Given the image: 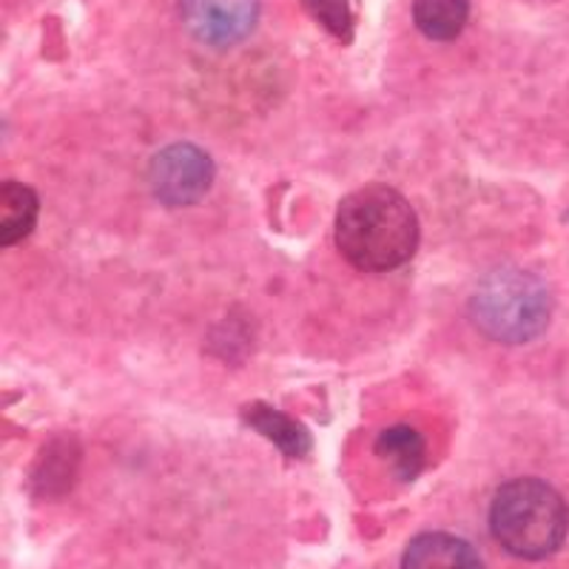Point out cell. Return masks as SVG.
<instances>
[{"label":"cell","mask_w":569,"mask_h":569,"mask_svg":"<svg viewBox=\"0 0 569 569\" xmlns=\"http://www.w3.org/2000/svg\"><path fill=\"white\" fill-rule=\"evenodd\" d=\"M180 18L200 43L228 49L253 32L259 0H180Z\"/></svg>","instance_id":"5"},{"label":"cell","mask_w":569,"mask_h":569,"mask_svg":"<svg viewBox=\"0 0 569 569\" xmlns=\"http://www.w3.org/2000/svg\"><path fill=\"white\" fill-rule=\"evenodd\" d=\"M470 18V0H416L413 20L430 40H456Z\"/></svg>","instance_id":"9"},{"label":"cell","mask_w":569,"mask_h":569,"mask_svg":"<svg viewBox=\"0 0 569 569\" xmlns=\"http://www.w3.org/2000/svg\"><path fill=\"white\" fill-rule=\"evenodd\" d=\"M490 530L510 556L541 561L561 550L569 530V510L561 492L547 481H507L492 498Z\"/></svg>","instance_id":"2"},{"label":"cell","mask_w":569,"mask_h":569,"mask_svg":"<svg viewBox=\"0 0 569 569\" xmlns=\"http://www.w3.org/2000/svg\"><path fill=\"white\" fill-rule=\"evenodd\" d=\"M401 569H485L479 552L450 532H421L408 543Z\"/></svg>","instance_id":"6"},{"label":"cell","mask_w":569,"mask_h":569,"mask_svg":"<svg viewBox=\"0 0 569 569\" xmlns=\"http://www.w3.org/2000/svg\"><path fill=\"white\" fill-rule=\"evenodd\" d=\"M337 246L359 271H393L416 253L419 220L396 188L365 186L339 206Z\"/></svg>","instance_id":"1"},{"label":"cell","mask_w":569,"mask_h":569,"mask_svg":"<svg viewBox=\"0 0 569 569\" xmlns=\"http://www.w3.org/2000/svg\"><path fill=\"white\" fill-rule=\"evenodd\" d=\"M547 284L521 268H498L487 273L470 297L472 325L505 345H525L541 337L550 325Z\"/></svg>","instance_id":"3"},{"label":"cell","mask_w":569,"mask_h":569,"mask_svg":"<svg viewBox=\"0 0 569 569\" xmlns=\"http://www.w3.org/2000/svg\"><path fill=\"white\" fill-rule=\"evenodd\" d=\"M376 453L388 461L396 479L413 481L421 472V467H425L427 447L425 439L419 436V430H413V427L408 425H396L379 436V441H376Z\"/></svg>","instance_id":"7"},{"label":"cell","mask_w":569,"mask_h":569,"mask_svg":"<svg viewBox=\"0 0 569 569\" xmlns=\"http://www.w3.org/2000/svg\"><path fill=\"white\" fill-rule=\"evenodd\" d=\"M149 182L157 200L166 206H194L211 188L213 162L206 151L191 142H177L151 160Z\"/></svg>","instance_id":"4"},{"label":"cell","mask_w":569,"mask_h":569,"mask_svg":"<svg viewBox=\"0 0 569 569\" xmlns=\"http://www.w3.org/2000/svg\"><path fill=\"white\" fill-rule=\"evenodd\" d=\"M38 222V194L23 182L0 186V242L14 246L27 240Z\"/></svg>","instance_id":"8"},{"label":"cell","mask_w":569,"mask_h":569,"mask_svg":"<svg viewBox=\"0 0 569 569\" xmlns=\"http://www.w3.org/2000/svg\"><path fill=\"white\" fill-rule=\"evenodd\" d=\"M305 7L333 38L350 40V34H353V14H350L348 0H305Z\"/></svg>","instance_id":"11"},{"label":"cell","mask_w":569,"mask_h":569,"mask_svg":"<svg viewBox=\"0 0 569 569\" xmlns=\"http://www.w3.org/2000/svg\"><path fill=\"white\" fill-rule=\"evenodd\" d=\"M248 425L257 427L262 436H268L284 456H297L299 459V456L311 450V436H308V430L299 421L268 408V405H253V408H248Z\"/></svg>","instance_id":"10"}]
</instances>
